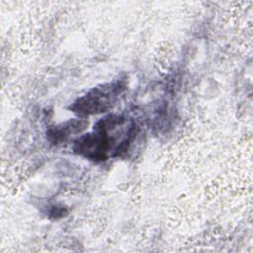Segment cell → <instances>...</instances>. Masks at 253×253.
Segmentation results:
<instances>
[{"mask_svg": "<svg viewBox=\"0 0 253 253\" xmlns=\"http://www.w3.org/2000/svg\"><path fill=\"white\" fill-rule=\"evenodd\" d=\"M121 91V85L119 83L94 88L85 96L79 98L73 104L72 109L80 115H91L105 112L112 106L115 97H117Z\"/></svg>", "mask_w": 253, "mask_h": 253, "instance_id": "6da1fadb", "label": "cell"}]
</instances>
